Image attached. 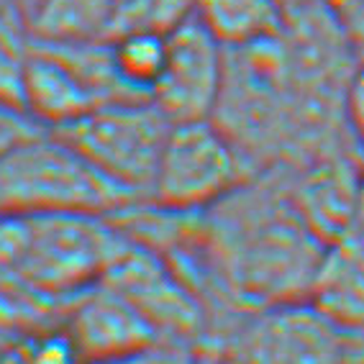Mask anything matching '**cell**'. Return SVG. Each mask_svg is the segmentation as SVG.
Returning <instances> with one entry per match:
<instances>
[{"instance_id":"cell-4","label":"cell","mask_w":364,"mask_h":364,"mask_svg":"<svg viewBox=\"0 0 364 364\" xmlns=\"http://www.w3.org/2000/svg\"><path fill=\"white\" fill-rule=\"evenodd\" d=\"M172 121L149 98L113 100L54 129L121 188L149 200Z\"/></svg>"},{"instance_id":"cell-9","label":"cell","mask_w":364,"mask_h":364,"mask_svg":"<svg viewBox=\"0 0 364 364\" xmlns=\"http://www.w3.org/2000/svg\"><path fill=\"white\" fill-rule=\"evenodd\" d=\"M359 162L338 149L298 164L285 177L295 210L323 244L359 228Z\"/></svg>"},{"instance_id":"cell-14","label":"cell","mask_w":364,"mask_h":364,"mask_svg":"<svg viewBox=\"0 0 364 364\" xmlns=\"http://www.w3.org/2000/svg\"><path fill=\"white\" fill-rule=\"evenodd\" d=\"M111 57L121 82L136 98H149L167 59V33L126 31L113 36Z\"/></svg>"},{"instance_id":"cell-15","label":"cell","mask_w":364,"mask_h":364,"mask_svg":"<svg viewBox=\"0 0 364 364\" xmlns=\"http://www.w3.org/2000/svg\"><path fill=\"white\" fill-rule=\"evenodd\" d=\"M65 308L67 303H52L0 282V357L31 333L62 323Z\"/></svg>"},{"instance_id":"cell-10","label":"cell","mask_w":364,"mask_h":364,"mask_svg":"<svg viewBox=\"0 0 364 364\" xmlns=\"http://www.w3.org/2000/svg\"><path fill=\"white\" fill-rule=\"evenodd\" d=\"M62 326L85 364L111 362L162 338L124 295L105 282L75 295L65 308Z\"/></svg>"},{"instance_id":"cell-16","label":"cell","mask_w":364,"mask_h":364,"mask_svg":"<svg viewBox=\"0 0 364 364\" xmlns=\"http://www.w3.org/2000/svg\"><path fill=\"white\" fill-rule=\"evenodd\" d=\"M33 36L14 0L0 6V100L23 105V80Z\"/></svg>"},{"instance_id":"cell-1","label":"cell","mask_w":364,"mask_h":364,"mask_svg":"<svg viewBox=\"0 0 364 364\" xmlns=\"http://www.w3.org/2000/svg\"><path fill=\"white\" fill-rule=\"evenodd\" d=\"M124 231L111 215H0V282L52 303H70L105 277Z\"/></svg>"},{"instance_id":"cell-22","label":"cell","mask_w":364,"mask_h":364,"mask_svg":"<svg viewBox=\"0 0 364 364\" xmlns=\"http://www.w3.org/2000/svg\"><path fill=\"white\" fill-rule=\"evenodd\" d=\"M323 3L331 8L333 14L341 16V21H346L349 16H354L359 8L364 6V0H323Z\"/></svg>"},{"instance_id":"cell-17","label":"cell","mask_w":364,"mask_h":364,"mask_svg":"<svg viewBox=\"0 0 364 364\" xmlns=\"http://www.w3.org/2000/svg\"><path fill=\"white\" fill-rule=\"evenodd\" d=\"M0 364H85L65 326H49L16 344Z\"/></svg>"},{"instance_id":"cell-13","label":"cell","mask_w":364,"mask_h":364,"mask_svg":"<svg viewBox=\"0 0 364 364\" xmlns=\"http://www.w3.org/2000/svg\"><path fill=\"white\" fill-rule=\"evenodd\" d=\"M196 16L226 49L274 36L285 21L274 0H196Z\"/></svg>"},{"instance_id":"cell-18","label":"cell","mask_w":364,"mask_h":364,"mask_svg":"<svg viewBox=\"0 0 364 364\" xmlns=\"http://www.w3.org/2000/svg\"><path fill=\"white\" fill-rule=\"evenodd\" d=\"M49 131L41 126L23 105L6 103L0 100V156H6L8 151H14L21 144L31 141L39 134Z\"/></svg>"},{"instance_id":"cell-5","label":"cell","mask_w":364,"mask_h":364,"mask_svg":"<svg viewBox=\"0 0 364 364\" xmlns=\"http://www.w3.org/2000/svg\"><path fill=\"white\" fill-rule=\"evenodd\" d=\"M259 169L213 118L172 124L149 200L172 210H208Z\"/></svg>"},{"instance_id":"cell-6","label":"cell","mask_w":364,"mask_h":364,"mask_svg":"<svg viewBox=\"0 0 364 364\" xmlns=\"http://www.w3.org/2000/svg\"><path fill=\"white\" fill-rule=\"evenodd\" d=\"M354 336L308 300H293L249 311L218 349L239 364H341Z\"/></svg>"},{"instance_id":"cell-8","label":"cell","mask_w":364,"mask_h":364,"mask_svg":"<svg viewBox=\"0 0 364 364\" xmlns=\"http://www.w3.org/2000/svg\"><path fill=\"white\" fill-rule=\"evenodd\" d=\"M226 80V46L196 14L167 33V59L149 100L172 121L213 118Z\"/></svg>"},{"instance_id":"cell-20","label":"cell","mask_w":364,"mask_h":364,"mask_svg":"<svg viewBox=\"0 0 364 364\" xmlns=\"http://www.w3.org/2000/svg\"><path fill=\"white\" fill-rule=\"evenodd\" d=\"M344 121L351 139L364 149V62H357L344 87Z\"/></svg>"},{"instance_id":"cell-12","label":"cell","mask_w":364,"mask_h":364,"mask_svg":"<svg viewBox=\"0 0 364 364\" xmlns=\"http://www.w3.org/2000/svg\"><path fill=\"white\" fill-rule=\"evenodd\" d=\"M118 6L121 0H33L23 11V18L39 41H111Z\"/></svg>"},{"instance_id":"cell-11","label":"cell","mask_w":364,"mask_h":364,"mask_svg":"<svg viewBox=\"0 0 364 364\" xmlns=\"http://www.w3.org/2000/svg\"><path fill=\"white\" fill-rule=\"evenodd\" d=\"M308 303L349 333H364V231L326 244Z\"/></svg>"},{"instance_id":"cell-23","label":"cell","mask_w":364,"mask_h":364,"mask_svg":"<svg viewBox=\"0 0 364 364\" xmlns=\"http://www.w3.org/2000/svg\"><path fill=\"white\" fill-rule=\"evenodd\" d=\"M196 364H239V362H236L234 357H228L226 351H221V349H208V351H203V354H198Z\"/></svg>"},{"instance_id":"cell-21","label":"cell","mask_w":364,"mask_h":364,"mask_svg":"<svg viewBox=\"0 0 364 364\" xmlns=\"http://www.w3.org/2000/svg\"><path fill=\"white\" fill-rule=\"evenodd\" d=\"M344 23L349 31L351 46H354V54H357V62H364V6L354 16H349Z\"/></svg>"},{"instance_id":"cell-26","label":"cell","mask_w":364,"mask_h":364,"mask_svg":"<svg viewBox=\"0 0 364 364\" xmlns=\"http://www.w3.org/2000/svg\"><path fill=\"white\" fill-rule=\"evenodd\" d=\"M274 3L282 8V14H290L295 8H303V6H308V3H316V0H274Z\"/></svg>"},{"instance_id":"cell-7","label":"cell","mask_w":364,"mask_h":364,"mask_svg":"<svg viewBox=\"0 0 364 364\" xmlns=\"http://www.w3.org/2000/svg\"><path fill=\"white\" fill-rule=\"evenodd\" d=\"M100 282L124 295L167 341L190 344L205 331V303L154 249L126 239Z\"/></svg>"},{"instance_id":"cell-19","label":"cell","mask_w":364,"mask_h":364,"mask_svg":"<svg viewBox=\"0 0 364 364\" xmlns=\"http://www.w3.org/2000/svg\"><path fill=\"white\" fill-rule=\"evenodd\" d=\"M196 357L198 354L190 349V344L159 338L154 344H146L141 349L131 351V354H124V357L100 364H196Z\"/></svg>"},{"instance_id":"cell-27","label":"cell","mask_w":364,"mask_h":364,"mask_svg":"<svg viewBox=\"0 0 364 364\" xmlns=\"http://www.w3.org/2000/svg\"><path fill=\"white\" fill-rule=\"evenodd\" d=\"M31 3H33V0H16V6L21 8V14H23V11H26V8L31 6Z\"/></svg>"},{"instance_id":"cell-2","label":"cell","mask_w":364,"mask_h":364,"mask_svg":"<svg viewBox=\"0 0 364 364\" xmlns=\"http://www.w3.org/2000/svg\"><path fill=\"white\" fill-rule=\"evenodd\" d=\"M139 200L54 131L0 156V215H113Z\"/></svg>"},{"instance_id":"cell-24","label":"cell","mask_w":364,"mask_h":364,"mask_svg":"<svg viewBox=\"0 0 364 364\" xmlns=\"http://www.w3.org/2000/svg\"><path fill=\"white\" fill-rule=\"evenodd\" d=\"M341 364H364V333L351 338V346Z\"/></svg>"},{"instance_id":"cell-25","label":"cell","mask_w":364,"mask_h":364,"mask_svg":"<svg viewBox=\"0 0 364 364\" xmlns=\"http://www.w3.org/2000/svg\"><path fill=\"white\" fill-rule=\"evenodd\" d=\"M359 231H364V156L359 162Z\"/></svg>"},{"instance_id":"cell-3","label":"cell","mask_w":364,"mask_h":364,"mask_svg":"<svg viewBox=\"0 0 364 364\" xmlns=\"http://www.w3.org/2000/svg\"><path fill=\"white\" fill-rule=\"evenodd\" d=\"M134 98L118 77L108 41L57 44L33 39L23 108L49 131L77 121L98 105Z\"/></svg>"}]
</instances>
